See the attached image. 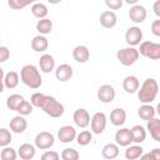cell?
Returning a JSON list of instances; mask_svg holds the SVG:
<instances>
[{
	"mask_svg": "<svg viewBox=\"0 0 160 160\" xmlns=\"http://www.w3.org/2000/svg\"><path fill=\"white\" fill-rule=\"evenodd\" d=\"M139 51L135 48L128 46V48H122L120 50H118L116 52V59L120 61V64H122L124 66H130L132 64H135L139 60Z\"/></svg>",
	"mask_w": 160,
	"mask_h": 160,
	"instance_id": "cell-5",
	"label": "cell"
},
{
	"mask_svg": "<svg viewBox=\"0 0 160 160\" xmlns=\"http://www.w3.org/2000/svg\"><path fill=\"white\" fill-rule=\"evenodd\" d=\"M4 89H5V86H4V81H0V94L4 91Z\"/></svg>",
	"mask_w": 160,
	"mask_h": 160,
	"instance_id": "cell-47",
	"label": "cell"
},
{
	"mask_svg": "<svg viewBox=\"0 0 160 160\" xmlns=\"http://www.w3.org/2000/svg\"><path fill=\"white\" fill-rule=\"evenodd\" d=\"M31 14L36 18V19H39V20H41V19H45L46 16H48V14H49V10H48V8H46V5L45 4H42V2H34L32 5H31Z\"/></svg>",
	"mask_w": 160,
	"mask_h": 160,
	"instance_id": "cell-29",
	"label": "cell"
},
{
	"mask_svg": "<svg viewBox=\"0 0 160 160\" xmlns=\"http://www.w3.org/2000/svg\"><path fill=\"white\" fill-rule=\"evenodd\" d=\"M31 1H22V0H9L8 1V5L14 9V10H20V9H24L25 6L30 5Z\"/></svg>",
	"mask_w": 160,
	"mask_h": 160,
	"instance_id": "cell-39",
	"label": "cell"
},
{
	"mask_svg": "<svg viewBox=\"0 0 160 160\" xmlns=\"http://www.w3.org/2000/svg\"><path fill=\"white\" fill-rule=\"evenodd\" d=\"M140 48L138 49L139 55L148 58L150 60H159L160 59V44L154 41H141Z\"/></svg>",
	"mask_w": 160,
	"mask_h": 160,
	"instance_id": "cell-4",
	"label": "cell"
},
{
	"mask_svg": "<svg viewBox=\"0 0 160 160\" xmlns=\"http://www.w3.org/2000/svg\"><path fill=\"white\" fill-rule=\"evenodd\" d=\"M28 128V121L25 120L24 116H14L10 120V131L15 134H22Z\"/></svg>",
	"mask_w": 160,
	"mask_h": 160,
	"instance_id": "cell-19",
	"label": "cell"
},
{
	"mask_svg": "<svg viewBox=\"0 0 160 160\" xmlns=\"http://www.w3.org/2000/svg\"><path fill=\"white\" fill-rule=\"evenodd\" d=\"M139 88H140V81H139V79L135 75H128L122 80V89L128 94H135V92H138Z\"/></svg>",
	"mask_w": 160,
	"mask_h": 160,
	"instance_id": "cell-16",
	"label": "cell"
},
{
	"mask_svg": "<svg viewBox=\"0 0 160 160\" xmlns=\"http://www.w3.org/2000/svg\"><path fill=\"white\" fill-rule=\"evenodd\" d=\"M41 109L46 115H49L50 118H54V119L62 116V114L65 111L64 105L59 100H56L54 96H50V95L45 96V100L41 105Z\"/></svg>",
	"mask_w": 160,
	"mask_h": 160,
	"instance_id": "cell-3",
	"label": "cell"
},
{
	"mask_svg": "<svg viewBox=\"0 0 160 160\" xmlns=\"http://www.w3.org/2000/svg\"><path fill=\"white\" fill-rule=\"evenodd\" d=\"M159 85L154 78H148L144 80L141 86L138 90V99L142 104H151L158 95Z\"/></svg>",
	"mask_w": 160,
	"mask_h": 160,
	"instance_id": "cell-2",
	"label": "cell"
},
{
	"mask_svg": "<svg viewBox=\"0 0 160 160\" xmlns=\"http://www.w3.org/2000/svg\"><path fill=\"white\" fill-rule=\"evenodd\" d=\"M58 138H59V140L61 142L69 144V142H71V141L75 140V138H76V130L71 125H64V126H61L59 129Z\"/></svg>",
	"mask_w": 160,
	"mask_h": 160,
	"instance_id": "cell-11",
	"label": "cell"
},
{
	"mask_svg": "<svg viewBox=\"0 0 160 160\" xmlns=\"http://www.w3.org/2000/svg\"><path fill=\"white\" fill-rule=\"evenodd\" d=\"M115 141L118 146H129L132 142V138H131V131L128 128H121L115 132Z\"/></svg>",
	"mask_w": 160,
	"mask_h": 160,
	"instance_id": "cell-13",
	"label": "cell"
},
{
	"mask_svg": "<svg viewBox=\"0 0 160 160\" xmlns=\"http://www.w3.org/2000/svg\"><path fill=\"white\" fill-rule=\"evenodd\" d=\"M16 158H18V151L10 146H5L0 151V159L1 160H16Z\"/></svg>",
	"mask_w": 160,
	"mask_h": 160,
	"instance_id": "cell-33",
	"label": "cell"
},
{
	"mask_svg": "<svg viewBox=\"0 0 160 160\" xmlns=\"http://www.w3.org/2000/svg\"><path fill=\"white\" fill-rule=\"evenodd\" d=\"M139 159L140 160H160V149L159 148H155L150 152L142 154Z\"/></svg>",
	"mask_w": 160,
	"mask_h": 160,
	"instance_id": "cell-38",
	"label": "cell"
},
{
	"mask_svg": "<svg viewBox=\"0 0 160 160\" xmlns=\"http://www.w3.org/2000/svg\"><path fill=\"white\" fill-rule=\"evenodd\" d=\"M32 105L30 104V101H28V100H24L21 104H20V106L18 108V110H16V112L20 115V116H26V115H30L31 112H32Z\"/></svg>",
	"mask_w": 160,
	"mask_h": 160,
	"instance_id": "cell-36",
	"label": "cell"
},
{
	"mask_svg": "<svg viewBox=\"0 0 160 160\" xmlns=\"http://www.w3.org/2000/svg\"><path fill=\"white\" fill-rule=\"evenodd\" d=\"M49 48V40L44 35H36L31 40V49L35 52H44Z\"/></svg>",
	"mask_w": 160,
	"mask_h": 160,
	"instance_id": "cell-22",
	"label": "cell"
},
{
	"mask_svg": "<svg viewBox=\"0 0 160 160\" xmlns=\"http://www.w3.org/2000/svg\"><path fill=\"white\" fill-rule=\"evenodd\" d=\"M142 154H144V149L141 148V145H138V144L126 146V150H125V152H124L126 160H136V159H139Z\"/></svg>",
	"mask_w": 160,
	"mask_h": 160,
	"instance_id": "cell-27",
	"label": "cell"
},
{
	"mask_svg": "<svg viewBox=\"0 0 160 160\" xmlns=\"http://www.w3.org/2000/svg\"><path fill=\"white\" fill-rule=\"evenodd\" d=\"M105 5L112 11V10H119L122 6V1L121 0H106Z\"/></svg>",
	"mask_w": 160,
	"mask_h": 160,
	"instance_id": "cell-41",
	"label": "cell"
},
{
	"mask_svg": "<svg viewBox=\"0 0 160 160\" xmlns=\"http://www.w3.org/2000/svg\"><path fill=\"white\" fill-rule=\"evenodd\" d=\"M76 142L80 145V146H86L91 142L92 140V132L89 131V130H82L80 131L79 134H76V138H75Z\"/></svg>",
	"mask_w": 160,
	"mask_h": 160,
	"instance_id": "cell-32",
	"label": "cell"
},
{
	"mask_svg": "<svg viewBox=\"0 0 160 160\" xmlns=\"http://www.w3.org/2000/svg\"><path fill=\"white\" fill-rule=\"evenodd\" d=\"M126 121V111L122 108H115L110 112V122L114 126H121Z\"/></svg>",
	"mask_w": 160,
	"mask_h": 160,
	"instance_id": "cell-21",
	"label": "cell"
},
{
	"mask_svg": "<svg viewBox=\"0 0 160 160\" xmlns=\"http://www.w3.org/2000/svg\"><path fill=\"white\" fill-rule=\"evenodd\" d=\"M146 129L150 132L151 138L155 141H160V120L155 116L152 119H150L149 121H146Z\"/></svg>",
	"mask_w": 160,
	"mask_h": 160,
	"instance_id": "cell-23",
	"label": "cell"
},
{
	"mask_svg": "<svg viewBox=\"0 0 160 160\" xmlns=\"http://www.w3.org/2000/svg\"><path fill=\"white\" fill-rule=\"evenodd\" d=\"M72 120H74V122H75L76 126L84 129V128H86L90 124V115H89V112H88L86 109L80 108V109H76L74 111Z\"/></svg>",
	"mask_w": 160,
	"mask_h": 160,
	"instance_id": "cell-12",
	"label": "cell"
},
{
	"mask_svg": "<svg viewBox=\"0 0 160 160\" xmlns=\"http://www.w3.org/2000/svg\"><path fill=\"white\" fill-rule=\"evenodd\" d=\"M12 140V135H11V131L5 129V128H1L0 129V146L1 148H5V146H9V144L11 142Z\"/></svg>",
	"mask_w": 160,
	"mask_h": 160,
	"instance_id": "cell-35",
	"label": "cell"
},
{
	"mask_svg": "<svg viewBox=\"0 0 160 160\" xmlns=\"http://www.w3.org/2000/svg\"><path fill=\"white\" fill-rule=\"evenodd\" d=\"M146 15H148V12H146L145 6H142V5H140V4L132 5V6L130 8V10H129V18H130V20H131L132 22H135V24H141V22H144L145 19H146Z\"/></svg>",
	"mask_w": 160,
	"mask_h": 160,
	"instance_id": "cell-10",
	"label": "cell"
},
{
	"mask_svg": "<svg viewBox=\"0 0 160 160\" xmlns=\"http://www.w3.org/2000/svg\"><path fill=\"white\" fill-rule=\"evenodd\" d=\"M39 68L42 72L45 74H49L54 69H55V60H54V56L50 55V54H44L40 56L39 59Z\"/></svg>",
	"mask_w": 160,
	"mask_h": 160,
	"instance_id": "cell-18",
	"label": "cell"
},
{
	"mask_svg": "<svg viewBox=\"0 0 160 160\" xmlns=\"http://www.w3.org/2000/svg\"><path fill=\"white\" fill-rule=\"evenodd\" d=\"M10 58V50L6 46H0V62H5Z\"/></svg>",
	"mask_w": 160,
	"mask_h": 160,
	"instance_id": "cell-42",
	"label": "cell"
},
{
	"mask_svg": "<svg viewBox=\"0 0 160 160\" xmlns=\"http://www.w3.org/2000/svg\"><path fill=\"white\" fill-rule=\"evenodd\" d=\"M40 160H60V155H59L58 151L48 150V151H45V152L41 155Z\"/></svg>",
	"mask_w": 160,
	"mask_h": 160,
	"instance_id": "cell-40",
	"label": "cell"
},
{
	"mask_svg": "<svg viewBox=\"0 0 160 160\" xmlns=\"http://www.w3.org/2000/svg\"><path fill=\"white\" fill-rule=\"evenodd\" d=\"M106 115L101 111H98L92 115V118L90 119V128H91V132L100 135L104 132L105 128H106Z\"/></svg>",
	"mask_w": 160,
	"mask_h": 160,
	"instance_id": "cell-6",
	"label": "cell"
},
{
	"mask_svg": "<svg viewBox=\"0 0 160 160\" xmlns=\"http://www.w3.org/2000/svg\"><path fill=\"white\" fill-rule=\"evenodd\" d=\"M24 96L20 95V94H11L10 96H8L6 99V108L9 110H12V111H16L18 108L20 106V104L24 101Z\"/></svg>",
	"mask_w": 160,
	"mask_h": 160,
	"instance_id": "cell-31",
	"label": "cell"
},
{
	"mask_svg": "<svg viewBox=\"0 0 160 160\" xmlns=\"http://www.w3.org/2000/svg\"><path fill=\"white\" fill-rule=\"evenodd\" d=\"M80 154L74 148H65L61 151V159L62 160H79Z\"/></svg>",
	"mask_w": 160,
	"mask_h": 160,
	"instance_id": "cell-34",
	"label": "cell"
},
{
	"mask_svg": "<svg viewBox=\"0 0 160 160\" xmlns=\"http://www.w3.org/2000/svg\"><path fill=\"white\" fill-rule=\"evenodd\" d=\"M4 86L8 88V89H15L18 85H19V81H20V76L16 71H9L5 74L4 76Z\"/></svg>",
	"mask_w": 160,
	"mask_h": 160,
	"instance_id": "cell-28",
	"label": "cell"
},
{
	"mask_svg": "<svg viewBox=\"0 0 160 160\" xmlns=\"http://www.w3.org/2000/svg\"><path fill=\"white\" fill-rule=\"evenodd\" d=\"M72 74H74V70H72V66L69 65V64H60L56 70H55V76L59 81H68L72 78Z\"/></svg>",
	"mask_w": 160,
	"mask_h": 160,
	"instance_id": "cell-15",
	"label": "cell"
},
{
	"mask_svg": "<svg viewBox=\"0 0 160 160\" xmlns=\"http://www.w3.org/2000/svg\"><path fill=\"white\" fill-rule=\"evenodd\" d=\"M126 4H134V5H136L138 4V0H126Z\"/></svg>",
	"mask_w": 160,
	"mask_h": 160,
	"instance_id": "cell-46",
	"label": "cell"
},
{
	"mask_svg": "<svg viewBox=\"0 0 160 160\" xmlns=\"http://www.w3.org/2000/svg\"><path fill=\"white\" fill-rule=\"evenodd\" d=\"M138 115L141 120H145V121H149L150 119L155 118L156 115V110L154 106H151L150 104H142L139 109H138Z\"/></svg>",
	"mask_w": 160,
	"mask_h": 160,
	"instance_id": "cell-25",
	"label": "cell"
},
{
	"mask_svg": "<svg viewBox=\"0 0 160 160\" xmlns=\"http://www.w3.org/2000/svg\"><path fill=\"white\" fill-rule=\"evenodd\" d=\"M115 95H116L115 89H114V86L110 85V84H104V85L99 86L98 92H96L98 99H99L101 102H104V104H109V102L114 101Z\"/></svg>",
	"mask_w": 160,
	"mask_h": 160,
	"instance_id": "cell-9",
	"label": "cell"
},
{
	"mask_svg": "<svg viewBox=\"0 0 160 160\" xmlns=\"http://www.w3.org/2000/svg\"><path fill=\"white\" fill-rule=\"evenodd\" d=\"M4 76H5V72H4V70L0 68V81L4 80Z\"/></svg>",
	"mask_w": 160,
	"mask_h": 160,
	"instance_id": "cell-45",
	"label": "cell"
},
{
	"mask_svg": "<svg viewBox=\"0 0 160 160\" xmlns=\"http://www.w3.org/2000/svg\"><path fill=\"white\" fill-rule=\"evenodd\" d=\"M100 24L105 29H112L118 22V16L111 10H105L100 14Z\"/></svg>",
	"mask_w": 160,
	"mask_h": 160,
	"instance_id": "cell-14",
	"label": "cell"
},
{
	"mask_svg": "<svg viewBox=\"0 0 160 160\" xmlns=\"http://www.w3.org/2000/svg\"><path fill=\"white\" fill-rule=\"evenodd\" d=\"M142 40V30L139 26H130L125 32V41L129 46L135 48Z\"/></svg>",
	"mask_w": 160,
	"mask_h": 160,
	"instance_id": "cell-8",
	"label": "cell"
},
{
	"mask_svg": "<svg viewBox=\"0 0 160 160\" xmlns=\"http://www.w3.org/2000/svg\"><path fill=\"white\" fill-rule=\"evenodd\" d=\"M36 154V149L34 145L29 142H24L18 149V156H20L21 160H31Z\"/></svg>",
	"mask_w": 160,
	"mask_h": 160,
	"instance_id": "cell-20",
	"label": "cell"
},
{
	"mask_svg": "<svg viewBox=\"0 0 160 160\" xmlns=\"http://www.w3.org/2000/svg\"><path fill=\"white\" fill-rule=\"evenodd\" d=\"M154 12L156 16H160V0H156L154 2Z\"/></svg>",
	"mask_w": 160,
	"mask_h": 160,
	"instance_id": "cell-44",
	"label": "cell"
},
{
	"mask_svg": "<svg viewBox=\"0 0 160 160\" xmlns=\"http://www.w3.org/2000/svg\"><path fill=\"white\" fill-rule=\"evenodd\" d=\"M36 30L39 32V35H48L51 32L52 30V21L48 18L45 19H41V20H38L36 22Z\"/></svg>",
	"mask_w": 160,
	"mask_h": 160,
	"instance_id": "cell-30",
	"label": "cell"
},
{
	"mask_svg": "<svg viewBox=\"0 0 160 160\" xmlns=\"http://www.w3.org/2000/svg\"><path fill=\"white\" fill-rule=\"evenodd\" d=\"M101 155L106 160H114L119 156V146L114 142H109L102 146L101 149Z\"/></svg>",
	"mask_w": 160,
	"mask_h": 160,
	"instance_id": "cell-24",
	"label": "cell"
},
{
	"mask_svg": "<svg viewBox=\"0 0 160 160\" xmlns=\"http://www.w3.org/2000/svg\"><path fill=\"white\" fill-rule=\"evenodd\" d=\"M151 32L155 36H160V19H156L151 22Z\"/></svg>",
	"mask_w": 160,
	"mask_h": 160,
	"instance_id": "cell-43",
	"label": "cell"
},
{
	"mask_svg": "<svg viewBox=\"0 0 160 160\" xmlns=\"http://www.w3.org/2000/svg\"><path fill=\"white\" fill-rule=\"evenodd\" d=\"M20 80L24 85L30 89H39L42 85V78L38 66L32 64H26L20 70Z\"/></svg>",
	"mask_w": 160,
	"mask_h": 160,
	"instance_id": "cell-1",
	"label": "cell"
},
{
	"mask_svg": "<svg viewBox=\"0 0 160 160\" xmlns=\"http://www.w3.org/2000/svg\"><path fill=\"white\" fill-rule=\"evenodd\" d=\"M45 94L42 92H34L30 98V104L32 105V108H40L41 109V105L45 100Z\"/></svg>",
	"mask_w": 160,
	"mask_h": 160,
	"instance_id": "cell-37",
	"label": "cell"
},
{
	"mask_svg": "<svg viewBox=\"0 0 160 160\" xmlns=\"http://www.w3.org/2000/svg\"><path fill=\"white\" fill-rule=\"evenodd\" d=\"M72 58L76 62L84 64L90 59V50L85 45H78L72 50Z\"/></svg>",
	"mask_w": 160,
	"mask_h": 160,
	"instance_id": "cell-17",
	"label": "cell"
},
{
	"mask_svg": "<svg viewBox=\"0 0 160 160\" xmlns=\"http://www.w3.org/2000/svg\"><path fill=\"white\" fill-rule=\"evenodd\" d=\"M34 142H35V148H38L40 150H46V149H50L54 145L55 138L49 131H40V132L36 134Z\"/></svg>",
	"mask_w": 160,
	"mask_h": 160,
	"instance_id": "cell-7",
	"label": "cell"
},
{
	"mask_svg": "<svg viewBox=\"0 0 160 160\" xmlns=\"http://www.w3.org/2000/svg\"><path fill=\"white\" fill-rule=\"evenodd\" d=\"M130 131H131L132 142L140 145L141 142L145 141V139H146V130H145L144 126H141V125H134L130 129Z\"/></svg>",
	"mask_w": 160,
	"mask_h": 160,
	"instance_id": "cell-26",
	"label": "cell"
}]
</instances>
